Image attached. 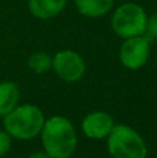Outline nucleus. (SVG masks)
Wrapping results in <instances>:
<instances>
[{
    "instance_id": "11",
    "label": "nucleus",
    "mask_w": 157,
    "mask_h": 158,
    "mask_svg": "<svg viewBox=\"0 0 157 158\" xmlns=\"http://www.w3.org/2000/svg\"><path fill=\"white\" fill-rule=\"evenodd\" d=\"M28 67L35 74H45L52 69V57L46 53H35L28 58Z\"/></svg>"
},
{
    "instance_id": "7",
    "label": "nucleus",
    "mask_w": 157,
    "mask_h": 158,
    "mask_svg": "<svg viewBox=\"0 0 157 158\" xmlns=\"http://www.w3.org/2000/svg\"><path fill=\"white\" fill-rule=\"evenodd\" d=\"M114 119L106 111H93L82 121V132L86 137L93 140L107 139L114 128Z\"/></svg>"
},
{
    "instance_id": "13",
    "label": "nucleus",
    "mask_w": 157,
    "mask_h": 158,
    "mask_svg": "<svg viewBox=\"0 0 157 158\" xmlns=\"http://www.w3.org/2000/svg\"><path fill=\"white\" fill-rule=\"evenodd\" d=\"M147 38L157 39V13L152 14L147 17V24H146V32Z\"/></svg>"
},
{
    "instance_id": "12",
    "label": "nucleus",
    "mask_w": 157,
    "mask_h": 158,
    "mask_svg": "<svg viewBox=\"0 0 157 158\" xmlns=\"http://www.w3.org/2000/svg\"><path fill=\"white\" fill-rule=\"evenodd\" d=\"M11 142H13V137L6 131H0V158L4 157L10 151Z\"/></svg>"
},
{
    "instance_id": "9",
    "label": "nucleus",
    "mask_w": 157,
    "mask_h": 158,
    "mask_svg": "<svg viewBox=\"0 0 157 158\" xmlns=\"http://www.w3.org/2000/svg\"><path fill=\"white\" fill-rule=\"evenodd\" d=\"M78 13L88 18H99L113 10L114 0H74Z\"/></svg>"
},
{
    "instance_id": "3",
    "label": "nucleus",
    "mask_w": 157,
    "mask_h": 158,
    "mask_svg": "<svg viewBox=\"0 0 157 158\" xmlns=\"http://www.w3.org/2000/svg\"><path fill=\"white\" fill-rule=\"evenodd\" d=\"M107 150L113 158H146L147 146L134 128L124 123L114 125L107 136Z\"/></svg>"
},
{
    "instance_id": "1",
    "label": "nucleus",
    "mask_w": 157,
    "mask_h": 158,
    "mask_svg": "<svg viewBox=\"0 0 157 158\" xmlns=\"http://www.w3.org/2000/svg\"><path fill=\"white\" fill-rule=\"evenodd\" d=\"M43 150L52 158H70L78 146V136L71 121L61 115H53L45 121L40 131Z\"/></svg>"
},
{
    "instance_id": "2",
    "label": "nucleus",
    "mask_w": 157,
    "mask_h": 158,
    "mask_svg": "<svg viewBox=\"0 0 157 158\" xmlns=\"http://www.w3.org/2000/svg\"><path fill=\"white\" fill-rule=\"evenodd\" d=\"M45 121L46 118L39 107L21 104L3 117V126L13 139L31 140L40 135Z\"/></svg>"
},
{
    "instance_id": "4",
    "label": "nucleus",
    "mask_w": 157,
    "mask_h": 158,
    "mask_svg": "<svg viewBox=\"0 0 157 158\" xmlns=\"http://www.w3.org/2000/svg\"><path fill=\"white\" fill-rule=\"evenodd\" d=\"M147 14L142 6L136 3H124L113 11L111 28L121 39L145 35Z\"/></svg>"
},
{
    "instance_id": "8",
    "label": "nucleus",
    "mask_w": 157,
    "mask_h": 158,
    "mask_svg": "<svg viewBox=\"0 0 157 158\" xmlns=\"http://www.w3.org/2000/svg\"><path fill=\"white\" fill-rule=\"evenodd\" d=\"M67 0H28V10L38 19H52L66 8Z\"/></svg>"
},
{
    "instance_id": "6",
    "label": "nucleus",
    "mask_w": 157,
    "mask_h": 158,
    "mask_svg": "<svg viewBox=\"0 0 157 158\" xmlns=\"http://www.w3.org/2000/svg\"><path fill=\"white\" fill-rule=\"evenodd\" d=\"M149 56H150V43H149V38L145 35L124 39L118 53L121 64L127 69H132V71L142 68L147 63Z\"/></svg>"
},
{
    "instance_id": "14",
    "label": "nucleus",
    "mask_w": 157,
    "mask_h": 158,
    "mask_svg": "<svg viewBox=\"0 0 157 158\" xmlns=\"http://www.w3.org/2000/svg\"><path fill=\"white\" fill-rule=\"evenodd\" d=\"M28 158H52V157H50L49 154L46 153V151H38V153L31 154Z\"/></svg>"
},
{
    "instance_id": "5",
    "label": "nucleus",
    "mask_w": 157,
    "mask_h": 158,
    "mask_svg": "<svg viewBox=\"0 0 157 158\" xmlns=\"http://www.w3.org/2000/svg\"><path fill=\"white\" fill-rule=\"evenodd\" d=\"M52 69L61 81L74 83L85 75L86 65L83 58L74 50H61L52 57Z\"/></svg>"
},
{
    "instance_id": "10",
    "label": "nucleus",
    "mask_w": 157,
    "mask_h": 158,
    "mask_svg": "<svg viewBox=\"0 0 157 158\" xmlns=\"http://www.w3.org/2000/svg\"><path fill=\"white\" fill-rule=\"evenodd\" d=\"M19 101V89L14 82H0V117L13 111Z\"/></svg>"
}]
</instances>
